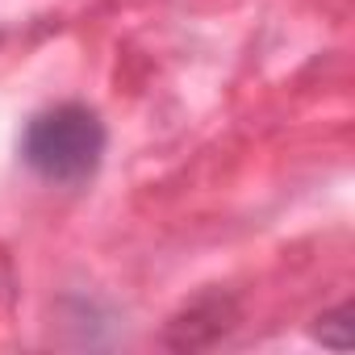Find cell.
I'll use <instances>...</instances> for the list:
<instances>
[{
  "instance_id": "3",
  "label": "cell",
  "mask_w": 355,
  "mask_h": 355,
  "mask_svg": "<svg viewBox=\"0 0 355 355\" xmlns=\"http://www.w3.org/2000/svg\"><path fill=\"white\" fill-rule=\"evenodd\" d=\"M313 334L322 343H330V347H351V305H338V309L322 313L318 326H313Z\"/></svg>"
},
{
  "instance_id": "2",
  "label": "cell",
  "mask_w": 355,
  "mask_h": 355,
  "mask_svg": "<svg viewBox=\"0 0 355 355\" xmlns=\"http://www.w3.org/2000/svg\"><path fill=\"white\" fill-rule=\"evenodd\" d=\"M234 326H239V301L230 293H201L167 322L163 343L175 351H197V347H214Z\"/></svg>"
},
{
  "instance_id": "1",
  "label": "cell",
  "mask_w": 355,
  "mask_h": 355,
  "mask_svg": "<svg viewBox=\"0 0 355 355\" xmlns=\"http://www.w3.org/2000/svg\"><path fill=\"white\" fill-rule=\"evenodd\" d=\"M109 130L92 105L63 101L34 113L21 130V163L55 189H84L101 171Z\"/></svg>"
}]
</instances>
